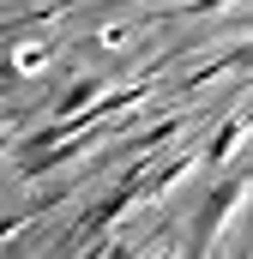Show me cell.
<instances>
[{"mask_svg":"<svg viewBox=\"0 0 253 259\" xmlns=\"http://www.w3.org/2000/svg\"><path fill=\"white\" fill-rule=\"evenodd\" d=\"M49 55H55V49H49V42H24V49H18V72H43V66H49Z\"/></svg>","mask_w":253,"mask_h":259,"instance_id":"6da1fadb","label":"cell"},{"mask_svg":"<svg viewBox=\"0 0 253 259\" xmlns=\"http://www.w3.org/2000/svg\"><path fill=\"white\" fill-rule=\"evenodd\" d=\"M91 91H97V78H85V84H72V91H66V103H61V109H78V103H91Z\"/></svg>","mask_w":253,"mask_h":259,"instance_id":"7a4b0ae2","label":"cell"}]
</instances>
